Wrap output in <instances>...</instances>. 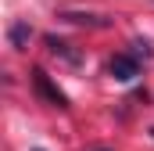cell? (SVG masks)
Returning <instances> with one entry per match:
<instances>
[{"label": "cell", "mask_w": 154, "mask_h": 151, "mask_svg": "<svg viewBox=\"0 0 154 151\" xmlns=\"http://www.w3.org/2000/svg\"><path fill=\"white\" fill-rule=\"evenodd\" d=\"M129 47H133L129 54H136V58H143V61H147V58H154V47H151V40H133Z\"/></svg>", "instance_id": "6"}, {"label": "cell", "mask_w": 154, "mask_h": 151, "mask_svg": "<svg viewBox=\"0 0 154 151\" xmlns=\"http://www.w3.org/2000/svg\"><path fill=\"white\" fill-rule=\"evenodd\" d=\"M61 18L72 22V25H90V29H108V25H111L108 14H93V11H65Z\"/></svg>", "instance_id": "3"}, {"label": "cell", "mask_w": 154, "mask_h": 151, "mask_svg": "<svg viewBox=\"0 0 154 151\" xmlns=\"http://www.w3.org/2000/svg\"><path fill=\"white\" fill-rule=\"evenodd\" d=\"M32 90H36V97L43 104H50V108H68V97L57 90V83H50V76L43 72V69H32Z\"/></svg>", "instance_id": "1"}, {"label": "cell", "mask_w": 154, "mask_h": 151, "mask_svg": "<svg viewBox=\"0 0 154 151\" xmlns=\"http://www.w3.org/2000/svg\"><path fill=\"white\" fill-rule=\"evenodd\" d=\"M151 137H154V126H151Z\"/></svg>", "instance_id": "7"}, {"label": "cell", "mask_w": 154, "mask_h": 151, "mask_svg": "<svg viewBox=\"0 0 154 151\" xmlns=\"http://www.w3.org/2000/svg\"><path fill=\"white\" fill-rule=\"evenodd\" d=\"M43 43H47V50H50V54H57V58H65L68 65H79V61H82V58H79L75 50H72V47H68L65 40H57V36H47Z\"/></svg>", "instance_id": "5"}, {"label": "cell", "mask_w": 154, "mask_h": 151, "mask_svg": "<svg viewBox=\"0 0 154 151\" xmlns=\"http://www.w3.org/2000/svg\"><path fill=\"white\" fill-rule=\"evenodd\" d=\"M7 40H11V47H14V50H25V47H29V40H32V25H29V22H11Z\"/></svg>", "instance_id": "4"}, {"label": "cell", "mask_w": 154, "mask_h": 151, "mask_svg": "<svg viewBox=\"0 0 154 151\" xmlns=\"http://www.w3.org/2000/svg\"><path fill=\"white\" fill-rule=\"evenodd\" d=\"M36 151H39V148H36Z\"/></svg>", "instance_id": "8"}, {"label": "cell", "mask_w": 154, "mask_h": 151, "mask_svg": "<svg viewBox=\"0 0 154 151\" xmlns=\"http://www.w3.org/2000/svg\"><path fill=\"white\" fill-rule=\"evenodd\" d=\"M108 72H111V79H118V83H133V79L140 76V58H136V54H115L111 65H108Z\"/></svg>", "instance_id": "2"}]
</instances>
